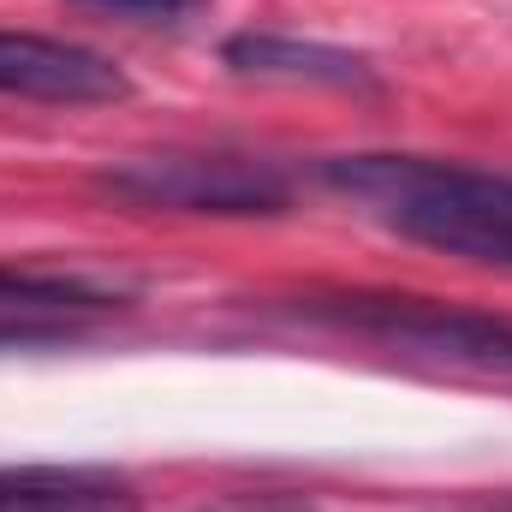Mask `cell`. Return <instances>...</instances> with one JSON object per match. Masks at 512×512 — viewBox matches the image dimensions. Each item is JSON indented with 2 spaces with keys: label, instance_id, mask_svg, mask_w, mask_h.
I'll return each mask as SVG.
<instances>
[{
  "label": "cell",
  "instance_id": "cell-1",
  "mask_svg": "<svg viewBox=\"0 0 512 512\" xmlns=\"http://www.w3.org/2000/svg\"><path fill=\"white\" fill-rule=\"evenodd\" d=\"M322 179L387 233L512 274V173L435 155H340Z\"/></svg>",
  "mask_w": 512,
  "mask_h": 512
},
{
  "label": "cell",
  "instance_id": "cell-2",
  "mask_svg": "<svg viewBox=\"0 0 512 512\" xmlns=\"http://www.w3.org/2000/svg\"><path fill=\"white\" fill-rule=\"evenodd\" d=\"M298 316L370 340L399 358L447 364V370H477V376H512V316L471 310V304H441L417 292H310L298 298Z\"/></svg>",
  "mask_w": 512,
  "mask_h": 512
},
{
  "label": "cell",
  "instance_id": "cell-3",
  "mask_svg": "<svg viewBox=\"0 0 512 512\" xmlns=\"http://www.w3.org/2000/svg\"><path fill=\"white\" fill-rule=\"evenodd\" d=\"M108 197L173 215H286L292 185L245 155H137L96 179Z\"/></svg>",
  "mask_w": 512,
  "mask_h": 512
},
{
  "label": "cell",
  "instance_id": "cell-4",
  "mask_svg": "<svg viewBox=\"0 0 512 512\" xmlns=\"http://www.w3.org/2000/svg\"><path fill=\"white\" fill-rule=\"evenodd\" d=\"M0 96L96 108V102H126L131 78L96 48L60 42V36H30V30H0Z\"/></svg>",
  "mask_w": 512,
  "mask_h": 512
},
{
  "label": "cell",
  "instance_id": "cell-5",
  "mask_svg": "<svg viewBox=\"0 0 512 512\" xmlns=\"http://www.w3.org/2000/svg\"><path fill=\"white\" fill-rule=\"evenodd\" d=\"M126 298L108 286H90L78 274H36L0 262V346H48L72 340L90 322L120 316Z\"/></svg>",
  "mask_w": 512,
  "mask_h": 512
},
{
  "label": "cell",
  "instance_id": "cell-6",
  "mask_svg": "<svg viewBox=\"0 0 512 512\" xmlns=\"http://www.w3.org/2000/svg\"><path fill=\"white\" fill-rule=\"evenodd\" d=\"M0 512H143V495L108 465H0Z\"/></svg>",
  "mask_w": 512,
  "mask_h": 512
},
{
  "label": "cell",
  "instance_id": "cell-7",
  "mask_svg": "<svg viewBox=\"0 0 512 512\" xmlns=\"http://www.w3.org/2000/svg\"><path fill=\"white\" fill-rule=\"evenodd\" d=\"M221 60L239 78H268V84H322V90H370L376 84L364 54L328 48V42H298V36H268V30L233 36L221 48Z\"/></svg>",
  "mask_w": 512,
  "mask_h": 512
},
{
  "label": "cell",
  "instance_id": "cell-8",
  "mask_svg": "<svg viewBox=\"0 0 512 512\" xmlns=\"http://www.w3.org/2000/svg\"><path fill=\"white\" fill-rule=\"evenodd\" d=\"M78 6L114 12V18H131V24H167V18H185V12L203 6V0H78Z\"/></svg>",
  "mask_w": 512,
  "mask_h": 512
}]
</instances>
